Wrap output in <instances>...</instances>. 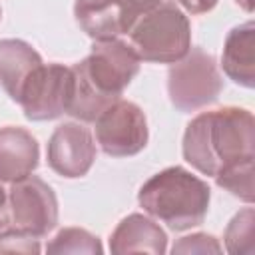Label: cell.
<instances>
[{"label": "cell", "mask_w": 255, "mask_h": 255, "mask_svg": "<svg viewBox=\"0 0 255 255\" xmlns=\"http://www.w3.org/2000/svg\"><path fill=\"white\" fill-rule=\"evenodd\" d=\"M0 14H2V10H0Z\"/></svg>", "instance_id": "obj_22"}, {"label": "cell", "mask_w": 255, "mask_h": 255, "mask_svg": "<svg viewBox=\"0 0 255 255\" xmlns=\"http://www.w3.org/2000/svg\"><path fill=\"white\" fill-rule=\"evenodd\" d=\"M197 251L217 253L219 245L215 243V239L211 235H203V233H197V235H191V237H181L179 243L173 245V253H197Z\"/></svg>", "instance_id": "obj_18"}, {"label": "cell", "mask_w": 255, "mask_h": 255, "mask_svg": "<svg viewBox=\"0 0 255 255\" xmlns=\"http://www.w3.org/2000/svg\"><path fill=\"white\" fill-rule=\"evenodd\" d=\"M38 165L36 137L16 126L0 128V181H18L28 177Z\"/></svg>", "instance_id": "obj_11"}, {"label": "cell", "mask_w": 255, "mask_h": 255, "mask_svg": "<svg viewBox=\"0 0 255 255\" xmlns=\"http://www.w3.org/2000/svg\"><path fill=\"white\" fill-rule=\"evenodd\" d=\"M139 205L175 231L199 225L209 207V187L183 167H167L139 189Z\"/></svg>", "instance_id": "obj_3"}, {"label": "cell", "mask_w": 255, "mask_h": 255, "mask_svg": "<svg viewBox=\"0 0 255 255\" xmlns=\"http://www.w3.org/2000/svg\"><path fill=\"white\" fill-rule=\"evenodd\" d=\"M223 90L213 56L193 48L181 60L173 62L167 72V94L171 104L181 112H195L211 102Z\"/></svg>", "instance_id": "obj_5"}, {"label": "cell", "mask_w": 255, "mask_h": 255, "mask_svg": "<svg viewBox=\"0 0 255 255\" xmlns=\"http://www.w3.org/2000/svg\"><path fill=\"white\" fill-rule=\"evenodd\" d=\"M40 247H38V241L36 237H30L22 231H4L0 233V251L4 253H36Z\"/></svg>", "instance_id": "obj_17"}, {"label": "cell", "mask_w": 255, "mask_h": 255, "mask_svg": "<svg viewBox=\"0 0 255 255\" xmlns=\"http://www.w3.org/2000/svg\"><path fill=\"white\" fill-rule=\"evenodd\" d=\"M46 249L48 253H100L102 251L98 237L78 227L62 229Z\"/></svg>", "instance_id": "obj_15"}, {"label": "cell", "mask_w": 255, "mask_h": 255, "mask_svg": "<svg viewBox=\"0 0 255 255\" xmlns=\"http://www.w3.org/2000/svg\"><path fill=\"white\" fill-rule=\"evenodd\" d=\"M235 2H237L239 6H243L247 12H251V10H253V0H235Z\"/></svg>", "instance_id": "obj_21"}, {"label": "cell", "mask_w": 255, "mask_h": 255, "mask_svg": "<svg viewBox=\"0 0 255 255\" xmlns=\"http://www.w3.org/2000/svg\"><path fill=\"white\" fill-rule=\"evenodd\" d=\"M157 0H76L74 16L96 42L128 34L137 16Z\"/></svg>", "instance_id": "obj_9"}, {"label": "cell", "mask_w": 255, "mask_h": 255, "mask_svg": "<svg viewBox=\"0 0 255 255\" xmlns=\"http://www.w3.org/2000/svg\"><path fill=\"white\" fill-rule=\"evenodd\" d=\"M223 70L233 82L245 88H253V80H255V26L253 22H245L229 32L225 40V48H223Z\"/></svg>", "instance_id": "obj_14"}, {"label": "cell", "mask_w": 255, "mask_h": 255, "mask_svg": "<svg viewBox=\"0 0 255 255\" xmlns=\"http://www.w3.org/2000/svg\"><path fill=\"white\" fill-rule=\"evenodd\" d=\"M165 233L151 219L131 213L110 237L112 253H163L165 251Z\"/></svg>", "instance_id": "obj_12"}, {"label": "cell", "mask_w": 255, "mask_h": 255, "mask_svg": "<svg viewBox=\"0 0 255 255\" xmlns=\"http://www.w3.org/2000/svg\"><path fill=\"white\" fill-rule=\"evenodd\" d=\"M10 223V205H8V191L0 181V229Z\"/></svg>", "instance_id": "obj_20"}, {"label": "cell", "mask_w": 255, "mask_h": 255, "mask_svg": "<svg viewBox=\"0 0 255 255\" xmlns=\"http://www.w3.org/2000/svg\"><path fill=\"white\" fill-rule=\"evenodd\" d=\"M255 122L243 108H221L193 118L183 133V157L197 171L217 177L253 163Z\"/></svg>", "instance_id": "obj_1"}, {"label": "cell", "mask_w": 255, "mask_h": 255, "mask_svg": "<svg viewBox=\"0 0 255 255\" xmlns=\"http://www.w3.org/2000/svg\"><path fill=\"white\" fill-rule=\"evenodd\" d=\"M40 64L42 58L30 44L12 38L0 40V82L14 102H18L26 80Z\"/></svg>", "instance_id": "obj_13"}, {"label": "cell", "mask_w": 255, "mask_h": 255, "mask_svg": "<svg viewBox=\"0 0 255 255\" xmlns=\"http://www.w3.org/2000/svg\"><path fill=\"white\" fill-rule=\"evenodd\" d=\"M8 205L14 229L30 237H44L58 223V201L52 187L32 173L14 181Z\"/></svg>", "instance_id": "obj_7"}, {"label": "cell", "mask_w": 255, "mask_h": 255, "mask_svg": "<svg viewBox=\"0 0 255 255\" xmlns=\"http://www.w3.org/2000/svg\"><path fill=\"white\" fill-rule=\"evenodd\" d=\"M167 2H171V0H167ZM173 2H179L185 10H189L191 14H201V12H209L215 4H217V0H173Z\"/></svg>", "instance_id": "obj_19"}, {"label": "cell", "mask_w": 255, "mask_h": 255, "mask_svg": "<svg viewBox=\"0 0 255 255\" xmlns=\"http://www.w3.org/2000/svg\"><path fill=\"white\" fill-rule=\"evenodd\" d=\"M129 46L139 60L173 64L191 48L187 16L167 0L149 4L129 28Z\"/></svg>", "instance_id": "obj_4"}, {"label": "cell", "mask_w": 255, "mask_h": 255, "mask_svg": "<svg viewBox=\"0 0 255 255\" xmlns=\"http://www.w3.org/2000/svg\"><path fill=\"white\" fill-rule=\"evenodd\" d=\"M96 159L92 133L80 124H62L48 141V163L62 177H82Z\"/></svg>", "instance_id": "obj_10"}, {"label": "cell", "mask_w": 255, "mask_h": 255, "mask_svg": "<svg viewBox=\"0 0 255 255\" xmlns=\"http://www.w3.org/2000/svg\"><path fill=\"white\" fill-rule=\"evenodd\" d=\"M96 139L114 157L141 151L147 143V122L143 112L128 100H116L96 120Z\"/></svg>", "instance_id": "obj_8"}, {"label": "cell", "mask_w": 255, "mask_h": 255, "mask_svg": "<svg viewBox=\"0 0 255 255\" xmlns=\"http://www.w3.org/2000/svg\"><path fill=\"white\" fill-rule=\"evenodd\" d=\"M72 84V68H66L62 64L46 66L42 62L26 80L18 96V104L22 106L24 116L34 122H44L68 114Z\"/></svg>", "instance_id": "obj_6"}, {"label": "cell", "mask_w": 255, "mask_h": 255, "mask_svg": "<svg viewBox=\"0 0 255 255\" xmlns=\"http://www.w3.org/2000/svg\"><path fill=\"white\" fill-rule=\"evenodd\" d=\"M139 70V58L129 44L114 38L96 42L88 58L72 66L74 84L68 114L96 122L128 88Z\"/></svg>", "instance_id": "obj_2"}, {"label": "cell", "mask_w": 255, "mask_h": 255, "mask_svg": "<svg viewBox=\"0 0 255 255\" xmlns=\"http://www.w3.org/2000/svg\"><path fill=\"white\" fill-rule=\"evenodd\" d=\"M253 209L247 207L241 213H237L227 231H225V243L231 253H251L253 251Z\"/></svg>", "instance_id": "obj_16"}]
</instances>
